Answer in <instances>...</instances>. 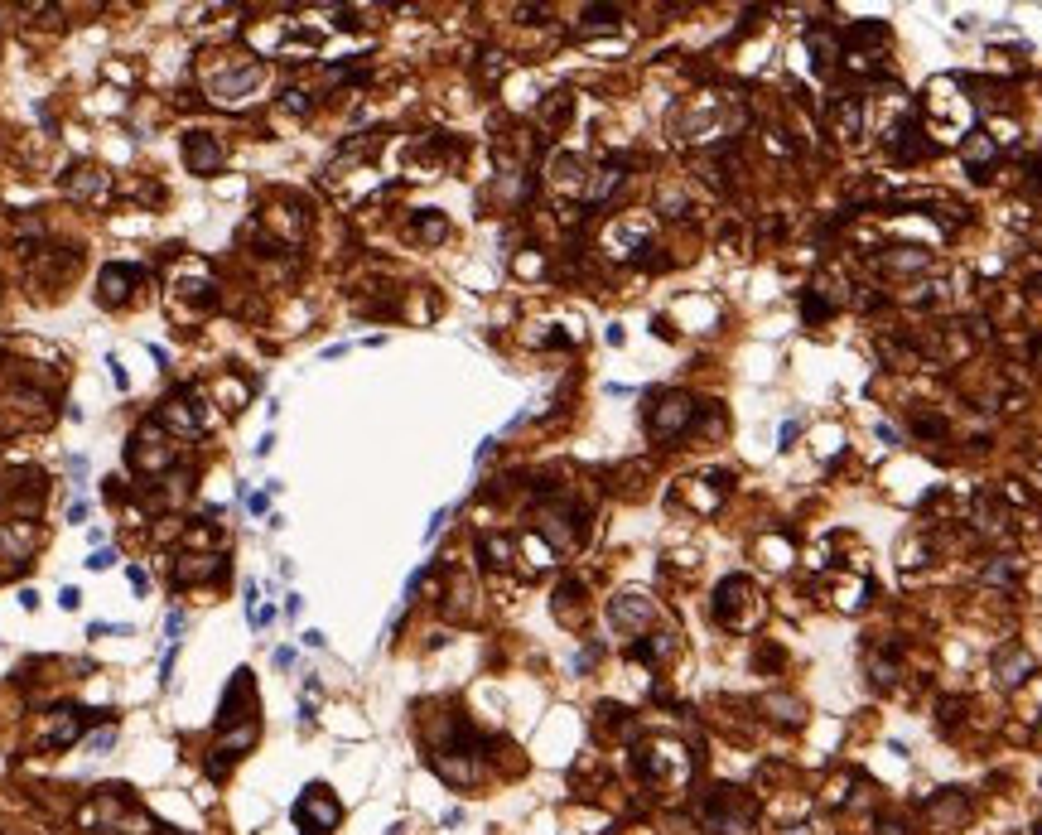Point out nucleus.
<instances>
[{
	"mask_svg": "<svg viewBox=\"0 0 1042 835\" xmlns=\"http://www.w3.org/2000/svg\"><path fill=\"white\" fill-rule=\"evenodd\" d=\"M796 430H801V425H796V420H787V425H782V435H777V440H782V445H792V440H796Z\"/></svg>",
	"mask_w": 1042,
	"mask_h": 835,
	"instance_id": "obj_35",
	"label": "nucleus"
},
{
	"mask_svg": "<svg viewBox=\"0 0 1042 835\" xmlns=\"http://www.w3.org/2000/svg\"><path fill=\"white\" fill-rule=\"evenodd\" d=\"M444 522H449V507H439L435 517H430V527H425V541H435L439 531H444Z\"/></svg>",
	"mask_w": 1042,
	"mask_h": 835,
	"instance_id": "obj_30",
	"label": "nucleus"
},
{
	"mask_svg": "<svg viewBox=\"0 0 1042 835\" xmlns=\"http://www.w3.org/2000/svg\"><path fill=\"white\" fill-rule=\"evenodd\" d=\"M285 112H309V92H300V87H290V92H285Z\"/></svg>",
	"mask_w": 1042,
	"mask_h": 835,
	"instance_id": "obj_26",
	"label": "nucleus"
},
{
	"mask_svg": "<svg viewBox=\"0 0 1042 835\" xmlns=\"http://www.w3.org/2000/svg\"><path fill=\"white\" fill-rule=\"evenodd\" d=\"M107 189H111V179L92 165H78L68 179H63V194H73V198H102Z\"/></svg>",
	"mask_w": 1042,
	"mask_h": 835,
	"instance_id": "obj_14",
	"label": "nucleus"
},
{
	"mask_svg": "<svg viewBox=\"0 0 1042 835\" xmlns=\"http://www.w3.org/2000/svg\"><path fill=\"white\" fill-rule=\"evenodd\" d=\"M256 739H261V724H256V720L237 724V729H227V734L218 739V749H213V753H222V758H213V763H208V773H213V778H222V773H227V763H232V758H242V753H247Z\"/></svg>",
	"mask_w": 1042,
	"mask_h": 835,
	"instance_id": "obj_7",
	"label": "nucleus"
},
{
	"mask_svg": "<svg viewBox=\"0 0 1042 835\" xmlns=\"http://www.w3.org/2000/svg\"><path fill=\"white\" fill-rule=\"evenodd\" d=\"M579 169H584V160L560 150V155H555V165H550V174H555V184H584V174H579Z\"/></svg>",
	"mask_w": 1042,
	"mask_h": 835,
	"instance_id": "obj_22",
	"label": "nucleus"
},
{
	"mask_svg": "<svg viewBox=\"0 0 1042 835\" xmlns=\"http://www.w3.org/2000/svg\"><path fill=\"white\" fill-rule=\"evenodd\" d=\"M835 136L840 140L864 136V107H859L854 97H840V102H835Z\"/></svg>",
	"mask_w": 1042,
	"mask_h": 835,
	"instance_id": "obj_18",
	"label": "nucleus"
},
{
	"mask_svg": "<svg viewBox=\"0 0 1042 835\" xmlns=\"http://www.w3.org/2000/svg\"><path fill=\"white\" fill-rule=\"evenodd\" d=\"M107 565H116V551H102V546H97V551H92V556H87V570H107Z\"/></svg>",
	"mask_w": 1042,
	"mask_h": 835,
	"instance_id": "obj_27",
	"label": "nucleus"
},
{
	"mask_svg": "<svg viewBox=\"0 0 1042 835\" xmlns=\"http://www.w3.org/2000/svg\"><path fill=\"white\" fill-rule=\"evenodd\" d=\"M83 517H87V502L78 498V502H73V507H68V522H83Z\"/></svg>",
	"mask_w": 1042,
	"mask_h": 835,
	"instance_id": "obj_36",
	"label": "nucleus"
},
{
	"mask_svg": "<svg viewBox=\"0 0 1042 835\" xmlns=\"http://www.w3.org/2000/svg\"><path fill=\"white\" fill-rule=\"evenodd\" d=\"M126 575H131V585H136L140 594H145V589H150V575H145V570H140V565H131V570H126Z\"/></svg>",
	"mask_w": 1042,
	"mask_h": 835,
	"instance_id": "obj_34",
	"label": "nucleus"
},
{
	"mask_svg": "<svg viewBox=\"0 0 1042 835\" xmlns=\"http://www.w3.org/2000/svg\"><path fill=\"white\" fill-rule=\"evenodd\" d=\"M222 570L218 556H184L179 560V580H213Z\"/></svg>",
	"mask_w": 1042,
	"mask_h": 835,
	"instance_id": "obj_21",
	"label": "nucleus"
},
{
	"mask_svg": "<svg viewBox=\"0 0 1042 835\" xmlns=\"http://www.w3.org/2000/svg\"><path fill=\"white\" fill-rule=\"evenodd\" d=\"M247 696H251V671H237V676H232V691L222 696V724L237 720V705H242Z\"/></svg>",
	"mask_w": 1042,
	"mask_h": 835,
	"instance_id": "obj_20",
	"label": "nucleus"
},
{
	"mask_svg": "<svg viewBox=\"0 0 1042 835\" xmlns=\"http://www.w3.org/2000/svg\"><path fill=\"white\" fill-rule=\"evenodd\" d=\"M690 420H695V401H690L686 391H666L657 406L647 411V430H652V440H676Z\"/></svg>",
	"mask_w": 1042,
	"mask_h": 835,
	"instance_id": "obj_4",
	"label": "nucleus"
},
{
	"mask_svg": "<svg viewBox=\"0 0 1042 835\" xmlns=\"http://www.w3.org/2000/svg\"><path fill=\"white\" fill-rule=\"evenodd\" d=\"M714 613H719V623H724V628H748V623H753V585H748V580H739V575H734V580H724V585H719V594H714Z\"/></svg>",
	"mask_w": 1042,
	"mask_h": 835,
	"instance_id": "obj_6",
	"label": "nucleus"
},
{
	"mask_svg": "<svg viewBox=\"0 0 1042 835\" xmlns=\"http://www.w3.org/2000/svg\"><path fill=\"white\" fill-rule=\"evenodd\" d=\"M1018 580V560H1009V556H994L985 565V585H1014Z\"/></svg>",
	"mask_w": 1042,
	"mask_h": 835,
	"instance_id": "obj_24",
	"label": "nucleus"
},
{
	"mask_svg": "<svg viewBox=\"0 0 1042 835\" xmlns=\"http://www.w3.org/2000/svg\"><path fill=\"white\" fill-rule=\"evenodd\" d=\"M165 628H169V647H174V642H179V633H184V613L174 609V613H169V623H165Z\"/></svg>",
	"mask_w": 1042,
	"mask_h": 835,
	"instance_id": "obj_31",
	"label": "nucleus"
},
{
	"mask_svg": "<svg viewBox=\"0 0 1042 835\" xmlns=\"http://www.w3.org/2000/svg\"><path fill=\"white\" fill-rule=\"evenodd\" d=\"M136 280H140L136 266H107L102 271V305H126V295H131Z\"/></svg>",
	"mask_w": 1042,
	"mask_h": 835,
	"instance_id": "obj_15",
	"label": "nucleus"
},
{
	"mask_svg": "<svg viewBox=\"0 0 1042 835\" xmlns=\"http://www.w3.org/2000/svg\"><path fill=\"white\" fill-rule=\"evenodd\" d=\"M1033 835H1042V826H1038V831H1033Z\"/></svg>",
	"mask_w": 1042,
	"mask_h": 835,
	"instance_id": "obj_37",
	"label": "nucleus"
},
{
	"mask_svg": "<svg viewBox=\"0 0 1042 835\" xmlns=\"http://www.w3.org/2000/svg\"><path fill=\"white\" fill-rule=\"evenodd\" d=\"M444 232H449V227H444V218H435V213H430V218H420V237H425V242H439Z\"/></svg>",
	"mask_w": 1042,
	"mask_h": 835,
	"instance_id": "obj_25",
	"label": "nucleus"
},
{
	"mask_svg": "<svg viewBox=\"0 0 1042 835\" xmlns=\"http://www.w3.org/2000/svg\"><path fill=\"white\" fill-rule=\"evenodd\" d=\"M126 459H131V469H145V474H160V469H169V464H174V445H169L165 435H160V420H150L145 430H136V435H131V445H126Z\"/></svg>",
	"mask_w": 1042,
	"mask_h": 835,
	"instance_id": "obj_5",
	"label": "nucleus"
},
{
	"mask_svg": "<svg viewBox=\"0 0 1042 835\" xmlns=\"http://www.w3.org/2000/svg\"><path fill=\"white\" fill-rule=\"evenodd\" d=\"M584 20H589V25H613V20H618V10H604V5H594V10H584Z\"/></svg>",
	"mask_w": 1042,
	"mask_h": 835,
	"instance_id": "obj_28",
	"label": "nucleus"
},
{
	"mask_svg": "<svg viewBox=\"0 0 1042 835\" xmlns=\"http://www.w3.org/2000/svg\"><path fill=\"white\" fill-rule=\"evenodd\" d=\"M58 604H63V609H78V604H83V594H78V589L68 585L63 594H58Z\"/></svg>",
	"mask_w": 1042,
	"mask_h": 835,
	"instance_id": "obj_33",
	"label": "nucleus"
},
{
	"mask_svg": "<svg viewBox=\"0 0 1042 835\" xmlns=\"http://www.w3.org/2000/svg\"><path fill=\"white\" fill-rule=\"evenodd\" d=\"M34 546H39V531L29 527V522H5L0 527V560H20Z\"/></svg>",
	"mask_w": 1042,
	"mask_h": 835,
	"instance_id": "obj_12",
	"label": "nucleus"
},
{
	"mask_svg": "<svg viewBox=\"0 0 1042 835\" xmlns=\"http://www.w3.org/2000/svg\"><path fill=\"white\" fill-rule=\"evenodd\" d=\"M878 266H883V271H893V276H917V271H927V266H932V251H922V247L883 251V256H878Z\"/></svg>",
	"mask_w": 1042,
	"mask_h": 835,
	"instance_id": "obj_13",
	"label": "nucleus"
},
{
	"mask_svg": "<svg viewBox=\"0 0 1042 835\" xmlns=\"http://www.w3.org/2000/svg\"><path fill=\"white\" fill-rule=\"evenodd\" d=\"M700 821L714 835H743L753 826V802L739 797V787H719V792H710V802L700 807Z\"/></svg>",
	"mask_w": 1042,
	"mask_h": 835,
	"instance_id": "obj_1",
	"label": "nucleus"
},
{
	"mask_svg": "<svg viewBox=\"0 0 1042 835\" xmlns=\"http://www.w3.org/2000/svg\"><path fill=\"white\" fill-rule=\"evenodd\" d=\"M111 744H116V729H111V724H107L102 734H92V744H87V749H92V753H107Z\"/></svg>",
	"mask_w": 1042,
	"mask_h": 835,
	"instance_id": "obj_29",
	"label": "nucleus"
},
{
	"mask_svg": "<svg viewBox=\"0 0 1042 835\" xmlns=\"http://www.w3.org/2000/svg\"><path fill=\"white\" fill-rule=\"evenodd\" d=\"M184 165H189L193 174H213V169H222V140H213L208 131H189V136H184Z\"/></svg>",
	"mask_w": 1042,
	"mask_h": 835,
	"instance_id": "obj_9",
	"label": "nucleus"
},
{
	"mask_svg": "<svg viewBox=\"0 0 1042 835\" xmlns=\"http://www.w3.org/2000/svg\"><path fill=\"white\" fill-rule=\"evenodd\" d=\"M160 425H169L174 435H203V416L193 411L189 396H169L165 411H160Z\"/></svg>",
	"mask_w": 1042,
	"mask_h": 835,
	"instance_id": "obj_11",
	"label": "nucleus"
},
{
	"mask_svg": "<svg viewBox=\"0 0 1042 835\" xmlns=\"http://www.w3.org/2000/svg\"><path fill=\"white\" fill-rule=\"evenodd\" d=\"M338 821H343L338 797H333L324 782H309V787L300 792V802H295V826H300L304 835H329Z\"/></svg>",
	"mask_w": 1042,
	"mask_h": 835,
	"instance_id": "obj_2",
	"label": "nucleus"
},
{
	"mask_svg": "<svg viewBox=\"0 0 1042 835\" xmlns=\"http://www.w3.org/2000/svg\"><path fill=\"white\" fill-rule=\"evenodd\" d=\"M107 633H131L126 623H92V638H107Z\"/></svg>",
	"mask_w": 1042,
	"mask_h": 835,
	"instance_id": "obj_32",
	"label": "nucleus"
},
{
	"mask_svg": "<svg viewBox=\"0 0 1042 835\" xmlns=\"http://www.w3.org/2000/svg\"><path fill=\"white\" fill-rule=\"evenodd\" d=\"M994 155H999V145H994L985 131H970V136H965V165L975 169V179H989Z\"/></svg>",
	"mask_w": 1042,
	"mask_h": 835,
	"instance_id": "obj_16",
	"label": "nucleus"
},
{
	"mask_svg": "<svg viewBox=\"0 0 1042 835\" xmlns=\"http://www.w3.org/2000/svg\"><path fill=\"white\" fill-rule=\"evenodd\" d=\"M266 83V63H242V68H222V73H213L208 78V92H213V102L218 107H242V102H251V92Z\"/></svg>",
	"mask_w": 1042,
	"mask_h": 835,
	"instance_id": "obj_3",
	"label": "nucleus"
},
{
	"mask_svg": "<svg viewBox=\"0 0 1042 835\" xmlns=\"http://www.w3.org/2000/svg\"><path fill=\"white\" fill-rule=\"evenodd\" d=\"M869 39H888V29L878 25V20H864V25L854 29L850 44H869ZM845 58H850V68H869V54H864V49H850Z\"/></svg>",
	"mask_w": 1042,
	"mask_h": 835,
	"instance_id": "obj_19",
	"label": "nucleus"
},
{
	"mask_svg": "<svg viewBox=\"0 0 1042 835\" xmlns=\"http://www.w3.org/2000/svg\"><path fill=\"white\" fill-rule=\"evenodd\" d=\"M647 618H652V599H647V594H618V599L608 604V623H613L618 633H642Z\"/></svg>",
	"mask_w": 1042,
	"mask_h": 835,
	"instance_id": "obj_8",
	"label": "nucleus"
},
{
	"mask_svg": "<svg viewBox=\"0 0 1042 835\" xmlns=\"http://www.w3.org/2000/svg\"><path fill=\"white\" fill-rule=\"evenodd\" d=\"M994 676H999L1004 686H1023V681L1033 676V657H1028L1018 642L1014 647H999V652H994Z\"/></svg>",
	"mask_w": 1042,
	"mask_h": 835,
	"instance_id": "obj_10",
	"label": "nucleus"
},
{
	"mask_svg": "<svg viewBox=\"0 0 1042 835\" xmlns=\"http://www.w3.org/2000/svg\"><path fill=\"white\" fill-rule=\"evenodd\" d=\"M478 551H483L488 565H497V570H502V565H512V541H507V536H483V541H478Z\"/></svg>",
	"mask_w": 1042,
	"mask_h": 835,
	"instance_id": "obj_23",
	"label": "nucleus"
},
{
	"mask_svg": "<svg viewBox=\"0 0 1042 835\" xmlns=\"http://www.w3.org/2000/svg\"><path fill=\"white\" fill-rule=\"evenodd\" d=\"M618 189H623V169H618V165L594 169V179L584 184V203H589V208H599V203H608Z\"/></svg>",
	"mask_w": 1042,
	"mask_h": 835,
	"instance_id": "obj_17",
	"label": "nucleus"
}]
</instances>
